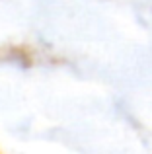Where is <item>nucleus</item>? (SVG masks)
<instances>
[]
</instances>
